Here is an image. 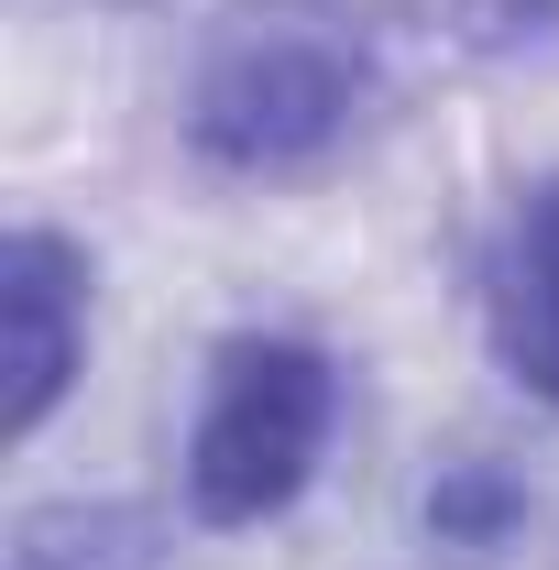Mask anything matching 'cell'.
<instances>
[{
  "mask_svg": "<svg viewBox=\"0 0 559 570\" xmlns=\"http://www.w3.org/2000/svg\"><path fill=\"white\" fill-rule=\"evenodd\" d=\"M493 341L516 362V384H538L559 406V176L516 209L504 264H493Z\"/></svg>",
  "mask_w": 559,
  "mask_h": 570,
  "instance_id": "cell-4",
  "label": "cell"
},
{
  "mask_svg": "<svg viewBox=\"0 0 559 570\" xmlns=\"http://www.w3.org/2000/svg\"><path fill=\"white\" fill-rule=\"evenodd\" d=\"M0 307H11V428H45L77 373V253L56 230L0 242Z\"/></svg>",
  "mask_w": 559,
  "mask_h": 570,
  "instance_id": "cell-3",
  "label": "cell"
},
{
  "mask_svg": "<svg viewBox=\"0 0 559 570\" xmlns=\"http://www.w3.org/2000/svg\"><path fill=\"white\" fill-rule=\"evenodd\" d=\"M330 417H341V384L307 341H231L187 439V504L209 527H253L296 504V483L330 450Z\"/></svg>",
  "mask_w": 559,
  "mask_h": 570,
  "instance_id": "cell-2",
  "label": "cell"
},
{
  "mask_svg": "<svg viewBox=\"0 0 559 570\" xmlns=\"http://www.w3.org/2000/svg\"><path fill=\"white\" fill-rule=\"evenodd\" d=\"M351 110H362V45H351L341 11H318V0L231 11L219 45L198 56V88H187L198 154L242 165V176L330 154L351 132Z\"/></svg>",
  "mask_w": 559,
  "mask_h": 570,
  "instance_id": "cell-1",
  "label": "cell"
}]
</instances>
